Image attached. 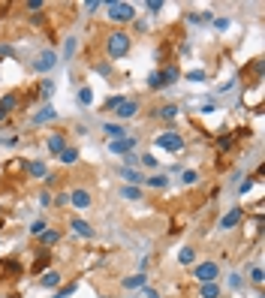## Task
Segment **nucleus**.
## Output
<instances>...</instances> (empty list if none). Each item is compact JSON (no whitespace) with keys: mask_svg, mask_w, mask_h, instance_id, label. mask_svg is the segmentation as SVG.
I'll return each instance as SVG.
<instances>
[{"mask_svg":"<svg viewBox=\"0 0 265 298\" xmlns=\"http://www.w3.org/2000/svg\"><path fill=\"white\" fill-rule=\"evenodd\" d=\"M130 48H132V36L124 28H112L105 33V55L112 61H124L130 55Z\"/></svg>","mask_w":265,"mask_h":298,"instance_id":"1","label":"nucleus"},{"mask_svg":"<svg viewBox=\"0 0 265 298\" xmlns=\"http://www.w3.org/2000/svg\"><path fill=\"white\" fill-rule=\"evenodd\" d=\"M154 118H160V121H175V118H178V105L166 102V105H160V109L154 112Z\"/></svg>","mask_w":265,"mask_h":298,"instance_id":"19","label":"nucleus"},{"mask_svg":"<svg viewBox=\"0 0 265 298\" xmlns=\"http://www.w3.org/2000/svg\"><path fill=\"white\" fill-rule=\"evenodd\" d=\"M241 220H244V205H235V208H229V211L220 217V229L229 232V229H235Z\"/></svg>","mask_w":265,"mask_h":298,"instance_id":"5","label":"nucleus"},{"mask_svg":"<svg viewBox=\"0 0 265 298\" xmlns=\"http://www.w3.org/2000/svg\"><path fill=\"white\" fill-rule=\"evenodd\" d=\"M250 280H253V283H256V286H262L265 274H262V268H259V265H256V268H253V271H250Z\"/></svg>","mask_w":265,"mask_h":298,"instance_id":"37","label":"nucleus"},{"mask_svg":"<svg viewBox=\"0 0 265 298\" xmlns=\"http://www.w3.org/2000/svg\"><path fill=\"white\" fill-rule=\"evenodd\" d=\"M51 94H55V82H51V78H42V82H39V88H36V97L48 99Z\"/></svg>","mask_w":265,"mask_h":298,"instance_id":"22","label":"nucleus"},{"mask_svg":"<svg viewBox=\"0 0 265 298\" xmlns=\"http://www.w3.org/2000/svg\"><path fill=\"white\" fill-rule=\"evenodd\" d=\"M58 157H61V163L72 166V163H75V160H78V148H72V145H66V148H64V151H61V154H58Z\"/></svg>","mask_w":265,"mask_h":298,"instance_id":"23","label":"nucleus"},{"mask_svg":"<svg viewBox=\"0 0 265 298\" xmlns=\"http://www.w3.org/2000/svg\"><path fill=\"white\" fill-rule=\"evenodd\" d=\"M199 298H220V283H217V280H214V283H202Z\"/></svg>","mask_w":265,"mask_h":298,"instance_id":"21","label":"nucleus"},{"mask_svg":"<svg viewBox=\"0 0 265 298\" xmlns=\"http://www.w3.org/2000/svg\"><path fill=\"white\" fill-rule=\"evenodd\" d=\"M48 262H51V253H48V250H39V259L33 262V271H42Z\"/></svg>","mask_w":265,"mask_h":298,"instance_id":"30","label":"nucleus"},{"mask_svg":"<svg viewBox=\"0 0 265 298\" xmlns=\"http://www.w3.org/2000/svg\"><path fill=\"white\" fill-rule=\"evenodd\" d=\"M75 289H78V283H66V286H61V289H58V295H55V298H66V295H75Z\"/></svg>","mask_w":265,"mask_h":298,"instance_id":"33","label":"nucleus"},{"mask_svg":"<svg viewBox=\"0 0 265 298\" xmlns=\"http://www.w3.org/2000/svg\"><path fill=\"white\" fill-rule=\"evenodd\" d=\"M193 277H196L199 283H214L217 277H220V265L217 262H199V265H193Z\"/></svg>","mask_w":265,"mask_h":298,"instance_id":"4","label":"nucleus"},{"mask_svg":"<svg viewBox=\"0 0 265 298\" xmlns=\"http://www.w3.org/2000/svg\"><path fill=\"white\" fill-rule=\"evenodd\" d=\"M181 181H184V184H196V181H199V172H193V169H187V172L181 175Z\"/></svg>","mask_w":265,"mask_h":298,"instance_id":"38","label":"nucleus"},{"mask_svg":"<svg viewBox=\"0 0 265 298\" xmlns=\"http://www.w3.org/2000/svg\"><path fill=\"white\" fill-rule=\"evenodd\" d=\"M178 262L181 265H193L196 262V247H184V250L178 253Z\"/></svg>","mask_w":265,"mask_h":298,"instance_id":"26","label":"nucleus"},{"mask_svg":"<svg viewBox=\"0 0 265 298\" xmlns=\"http://www.w3.org/2000/svg\"><path fill=\"white\" fill-rule=\"evenodd\" d=\"M178 78H181V69H178V64H166L163 69H160V82H163V88L175 85Z\"/></svg>","mask_w":265,"mask_h":298,"instance_id":"13","label":"nucleus"},{"mask_svg":"<svg viewBox=\"0 0 265 298\" xmlns=\"http://www.w3.org/2000/svg\"><path fill=\"white\" fill-rule=\"evenodd\" d=\"M121 196L130 199V202H139V199H142V190H139V187H132V184H124V187H121Z\"/></svg>","mask_w":265,"mask_h":298,"instance_id":"27","label":"nucleus"},{"mask_svg":"<svg viewBox=\"0 0 265 298\" xmlns=\"http://www.w3.org/2000/svg\"><path fill=\"white\" fill-rule=\"evenodd\" d=\"M39 205H42V208H51V193H48V190L39 193Z\"/></svg>","mask_w":265,"mask_h":298,"instance_id":"44","label":"nucleus"},{"mask_svg":"<svg viewBox=\"0 0 265 298\" xmlns=\"http://www.w3.org/2000/svg\"><path fill=\"white\" fill-rule=\"evenodd\" d=\"M0 271H3V274H15V277H18V274H21V265L15 262V259H3V262H0Z\"/></svg>","mask_w":265,"mask_h":298,"instance_id":"28","label":"nucleus"},{"mask_svg":"<svg viewBox=\"0 0 265 298\" xmlns=\"http://www.w3.org/2000/svg\"><path fill=\"white\" fill-rule=\"evenodd\" d=\"M48 121H58V112H55V109H51V105L45 102V105H42L39 112H33L31 124H33V127H39V124H48Z\"/></svg>","mask_w":265,"mask_h":298,"instance_id":"12","label":"nucleus"},{"mask_svg":"<svg viewBox=\"0 0 265 298\" xmlns=\"http://www.w3.org/2000/svg\"><path fill=\"white\" fill-rule=\"evenodd\" d=\"M121 178H124V181H130L132 187H139V184H145V178H142V175H139L136 169H121Z\"/></svg>","mask_w":265,"mask_h":298,"instance_id":"24","label":"nucleus"},{"mask_svg":"<svg viewBox=\"0 0 265 298\" xmlns=\"http://www.w3.org/2000/svg\"><path fill=\"white\" fill-rule=\"evenodd\" d=\"M61 277H64L61 271H45V274L39 277V286H45V289H58V286H61Z\"/></svg>","mask_w":265,"mask_h":298,"instance_id":"15","label":"nucleus"},{"mask_svg":"<svg viewBox=\"0 0 265 298\" xmlns=\"http://www.w3.org/2000/svg\"><path fill=\"white\" fill-rule=\"evenodd\" d=\"M214 28H217V31H226V28H229V21H226V18H217V21H214Z\"/></svg>","mask_w":265,"mask_h":298,"instance_id":"50","label":"nucleus"},{"mask_svg":"<svg viewBox=\"0 0 265 298\" xmlns=\"http://www.w3.org/2000/svg\"><path fill=\"white\" fill-rule=\"evenodd\" d=\"M139 163L145 166V169H157V157H151V154H142V157H139Z\"/></svg>","mask_w":265,"mask_h":298,"instance_id":"36","label":"nucleus"},{"mask_svg":"<svg viewBox=\"0 0 265 298\" xmlns=\"http://www.w3.org/2000/svg\"><path fill=\"white\" fill-rule=\"evenodd\" d=\"M94 69H97V72L102 75V78H109V75H112V64H97Z\"/></svg>","mask_w":265,"mask_h":298,"instance_id":"41","label":"nucleus"},{"mask_svg":"<svg viewBox=\"0 0 265 298\" xmlns=\"http://www.w3.org/2000/svg\"><path fill=\"white\" fill-rule=\"evenodd\" d=\"M28 9L36 15V9H45V0H28Z\"/></svg>","mask_w":265,"mask_h":298,"instance_id":"42","label":"nucleus"},{"mask_svg":"<svg viewBox=\"0 0 265 298\" xmlns=\"http://www.w3.org/2000/svg\"><path fill=\"white\" fill-rule=\"evenodd\" d=\"M69 229H72V235H78V238H94L91 223H85V220H78V217H72V220H69Z\"/></svg>","mask_w":265,"mask_h":298,"instance_id":"14","label":"nucleus"},{"mask_svg":"<svg viewBox=\"0 0 265 298\" xmlns=\"http://www.w3.org/2000/svg\"><path fill=\"white\" fill-rule=\"evenodd\" d=\"M139 286H148V274L145 271H139L132 277H124V289H139Z\"/></svg>","mask_w":265,"mask_h":298,"instance_id":"18","label":"nucleus"},{"mask_svg":"<svg viewBox=\"0 0 265 298\" xmlns=\"http://www.w3.org/2000/svg\"><path fill=\"white\" fill-rule=\"evenodd\" d=\"M55 64H58V55H55V48H48V51H42V55L33 61V69H36V72H48V69H55Z\"/></svg>","mask_w":265,"mask_h":298,"instance_id":"9","label":"nucleus"},{"mask_svg":"<svg viewBox=\"0 0 265 298\" xmlns=\"http://www.w3.org/2000/svg\"><path fill=\"white\" fill-rule=\"evenodd\" d=\"M145 184L154 187V190H163L166 184H169V178H166V175H151V178H145Z\"/></svg>","mask_w":265,"mask_h":298,"instance_id":"29","label":"nucleus"},{"mask_svg":"<svg viewBox=\"0 0 265 298\" xmlns=\"http://www.w3.org/2000/svg\"><path fill=\"white\" fill-rule=\"evenodd\" d=\"M45 148H48V151L58 157V154L66 148V130H55V132H51V136L45 139Z\"/></svg>","mask_w":265,"mask_h":298,"instance_id":"10","label":"nucleus"},{"mask_svg":"<svg viewBox=\"0 0 265 298\" xmlns=\"http://www.w3.org/2000/svg\"><path fill=\"white\" fill-rule=\"evenodd\" d=\"M250 187H253V181H250V178H244V184H241V187H238V193H241V196H244V193H247V190H250Z\"/></svg>","mask_w":265,"mask_h":298,"instance_id":"48","label":"nucleus"},{"mask_svg":"<svg viewBox=\"0 0 265 298\" xmlns=\"http://www.w3.org/2000/svg\"><path fill=\"white\" fill-rule=\"evenodd\" d=\"M58 241H61V232H58V229H45V232H42V235H39V247H42V250H48V247H55Z\"/></svg>","mask_w":265,"mask_h":298,"instance_id":"16","label":"nucleus"},{"mask_svg":"<svg viewBox=\"0 0 265 298\" xmlns=\"http://www.w3.org/2000/svg\"><path fill=\"white\" fill-rule=\"evenodd\" d=\"M184 136L181 132H175V130H166L157 136V148H163V151H169V154H178V151H184Z\"/></svg>","mask_w":265,"mask_h":298,"instance_id":"3","label":"nucleus"},{"mask_svg":"<svg viewBox=\"0 0 265 298\" xmlns=\"http://www.w3.org/2000/svg\"><path fill=\"white\" fill-rule=\"evenodd\" d=\"M24 172H28V178H45L48 175V169H45L42 160H31V163L24 166Z\"/></svg>","mask_w":265,"mask_h":298,"instance_id":"17","label":"nucleus"},{"mask_svg":"<svg viewBox=\"0 0 265 298\" xmlns=\"http://www.w3.org/2000/svg\"><path fill=\"white\" fill-rule=\"evenodd\" d=\"M102 132L115 142V139H124L127 136V130H124V124H102Z\"/></svg>","mask_w":265,"mask_h":298,"instance_id":"20","label":"nucleus"},{"mask_svg":"<svg viewBox=\"0 0 265 298\" xmlns=\"http://www.w3.org/2000/svg\"><path fill=\"white\" fill-rule=\"evenodd\" d=\"M69 205V193H58L55 196V208H66Z\"/></svg>","mask_w":265,"mask_h":298,"instance_id":"40","label":"nucleus"},{"mask_svg":"<svg viewBox=\"0 0 265 298\" xmlns=\"http://www.w3.org/2000/svg\"><path fill=\"white\" fill-rule=\"evenodd\" d=\"M121 102H124V97H109L105 102H102V109H105V112H115V109H118Z\"/></svg>","mask_w":265,"mask_h":298,"instance_id":"35","label":"nucleus"},{"mask_svg":"<svg viewBox=\"0 0 265 298\" xmlns=\"http://www.w3.org/2000/svg\"><path fill=\"white\" fill-rule=\"evenodd\" d=\"M187 78H190V82H205L208 75H205L202 69H193V72H187Z\"/></svg>","mask_w":265,"mask_h":298,"instance_id":"43","label":"nucleus"},{"mask_svg":"<svg viewBox=\"0 0 265 298\" xmlns=\"http://www.w3.org/2000/svg\"><path fill=\"white\" fill-rule=\"evenodd\" d=\"M21 105H24V97H21L18 91H9V94H3V97H0V109H3L6 115H15Z\"/></svg>","mask_w":265,"mask_h":298,"instance_id":"7","label":"nucleus"},{"mask_svg":"<svg viewBox=\"0 0 265 298\" xmlns=\"http://www.w3.org/2000/svg\"><path fill=\"white\" fill-rule=\"evenodd\" d=\"M105 9H109L105 18H109L112 24H127V21L136 18V6H132V3H115V0H109Z\"/></svg>","mask_w":265,"mask_h":298,"instance_id":"2","label":"nucleus"},{"mask_svg":"<svg viewBox=\"0 0 265 298\" xmlns=\"http://www.w3.org/2000/svg\"><path fill=\"white\" fill-rule=\"evenodd\" d=\"M85 9H88V15H94V12L99 9V0H88V3H85Z\"/></svg>","mask_w":265,"mask_h":298,"instance_id":"46","label":"nucleus"},{"mask_svg":"<svg viewBox=\"0 0 265 298\" xmlns=\"http://www.w3.org/2000/svg\"><path fill=\"white\" fill-rule=\"evenodd\" d=\"M232 145H235L232 132H223V136L217 139V151H220V154H229V151H232Z\"/></svg>","mask_w":265,"mask_h":298,"instance_id":"25","label":"nucleus"},{"mask_svg":"<svg viewBox=\"0 0 265 298\" xmlns=\"http://www.w3.org/2000/svg\"><path fill=\"white\" fill-rule=\"evenodd\" d=\"M145 9L148 12H160L163 9V0H145Z\"/></svg>","mask_w":265,"mask_h":298,"instance_id":"39","label":"nucleus"},{"mask_svg":"<svg viewBox=\"0 0 265 298\" xmlns=\"http://www.w3.org/2000/svg\"><path fill=\"white\" fill-rule=\"evenodd\" d=\"M78 102H82V105H91V102H94V91H91V88H78Z\"/></svg>","mask_w":265,"mask_h":298,"instance_id":"32","label":"nucleus"},{"mask_svg":"<svg viewBox=\"0 0 265 298\" xmlns=\"http://www.w3.org/2000/svg\"><path fill=\"white\" fill-rule=\"evenodd\" d=\"M45 229H48V226H45V220H33V223H31V229H28V232L39 238V235H42V232H45Z\"/></svg>","mask_w":265,"mask_h":298,"instance_id":"34","label":"nucleus"},{"mask_svg":"<svg viewBox=\"0 0 265 298\" xmlns=\"http://www.w3.org/2000/svg\"><path fill=\"white\" fill-rule=\"evenodd\" d=\"M132 148H136V139H132V136H124V139L109 142V151H112V154H118V157H127V154H132Z\"/></svg>","mask_w":265,"mask_h":298,"instance_id":"8","label":"nucleus"},{"mask_svg":"<svg viewBox=\"0 0 265 298\" xmlns=\"http://www.w3.org/2000/svg\"><path fill=\"white\" fill-rule=\"evenodd\" d=\"M148 88H151V91H163V82H160V69H154V72L148 75Z\"/></svg>","mask_w":265,"mask_h":298,"instance_id":"31","label":"nucleus"},{"mask_svg":"<svg viewBox=\"0 0 265 298\" xmlns=\"http://www.w3.org/2000/svg\"><path fill=\"white\" fill-rule=\"evenodd\" d=\"M136 163H139V157H136V154H127V157H124V169H132Z\"/></svg>","mask_w":265,"mask_h":298,"instance_id":"45","label":"nucleus"},{"mask_svg":"<svg viewBox=\"0 0 265 298\" xmlns=\"http://www.w3.org/2000/svg\"><path fill=\"white\" fill-rule=\"evenodd\" d=\"M42 181H45V187H55V184H58V175H45Z\"/></svg>","mask_w":265,"mask_h":298,"instance_id":"51","label":"nucleus"},{"mask_svg":"<svg viewBox=\"0 0 265 298\" xmlns=\"http://www.w3.org/2000/svg\"><path fill=\"white\" fill-rule=\"evenodd\" d=\"M6 118H9V115H6V112H3V109H0V121H6Z\"/></svg>","mask_w":265,"mask_h":298,"instance_id":"53","label":"nucleus"},{"mask_svg":"<svg viewBox=\"0 0 265 298\" xmlns=\"http://www.w3.org/2000/svg\"><path fill=\"white\" fill-rule=\"evenodd\" d=\"M0 58H12V48L6 42H0Z\"/></svg>","mask_w":265,"mask_h":298,"instance_id":"49","label":"nucleus"},{"mask_svg":"<svg viewBox=\"0 0 265 298\" xmlns=\"http://www.w3.org/2000/svg\"><path fill=\"white\" fill-rule=\"evenodd\" d=\"M229 286L232 289H241V274H229Z\"/></svg>","mask_w":265,"mask_h":298,"instance_id":"47","label":"nucleus"},{"mask_svg":"<svg viewBox=\"0 0 265 298\" xmlns=\"http://www.w3.org/2000/svg\"><path fill=\"white\" fill-rule=\"evenodd\" d=\"M115 115H118L121 121H130V118H136V115H139V99H124V102L115 109Z\"/></svg>","mask_w":265,"mask_h":298,"instance_id":"11","label":"nucleus"},{"mask_svg":"<svg viewBox=\"0 0 265 298\" xmlns=\"http://www.w3.org/2000/svg\"><path fill=\"white\" fill-rule=\"evenodd\" d=\"M145 298H160V292H157V289H148V286H145Z\"/></svg>","mask_w":265,"mask_h":298,"instance_id":"52","label":"nucleus"},{"mask_svg":"<svg viewBox=\"0 0 265 298\" xmlns=\"http://www.w3.org/2000/svg\"><path fill=\"white\" fill-rule=\"evenodd\" d=\"M91 190H85V187H72L69 190V205L72 208H78V211H85V208H91Z\"/></svg>","mask_w":265,"mask_h":298,"instance_id":"6","label":"nucleus"}]
</instances>
